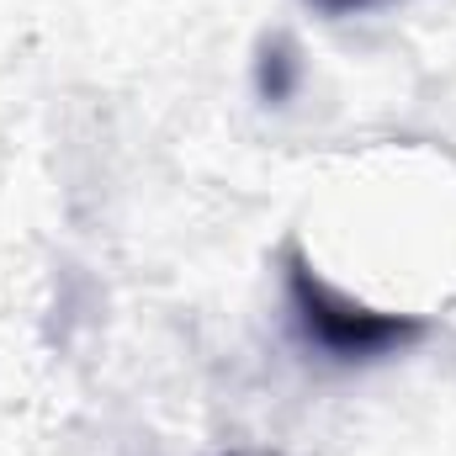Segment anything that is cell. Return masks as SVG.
Returning a JSON list of instances; mask_svg holds the SVG:
<instances>
[{
	"mask_svg": "<svg viewBox=\"0 0 456 456\" xmlns=\"http://www.w3.org/2000/svg\"><path fill=\"white\" fill-rule=\"evenodd\" d=\"M281 271H287V303H292V319H297L303 340L330 350L335 361H377V355L409 350V345H419L430 335V319L382 314V308L340 292L335 281H324L297 244L281 249Z\"/></svg>",
	"mask_w": 456,
	"mask_h": 456,
	"instance_id": "cell-1",
	"label": "cell"
},
{
	"mask_svg": "<svg viewBox=\"0 0 456 456\" xmlns=\"http://www.w3.org/2000/svg\"><path fill=\"white\" fill-rule=\"evenodd\" d=\"M297 80H303L297 43H292L287 32H271V37L260 43V59H255V91H260V102L281 107V102L297 91Z\"/></svg>",
	"mask_w": 456,
	"mask_h": 456,
	"instance_id": "cell-2",
	"label": "cell"
},
{
	"mask_svg": "<svg viewBox=\"0 0 456 456\" xmlns=\"http://www.w3.org/2000/svg\"><path fill=\"white\" fill-rule=\"evenodd\" d=\"M308 11H319V16H366V11H393V5H409V0H303Z\"/></svg>",
	"mask_w": 456,
	"mask_h": 456,
	"instance_id": "cell-3",
	"label": "cell"
}]
</instances>
